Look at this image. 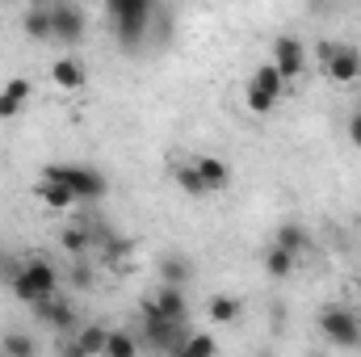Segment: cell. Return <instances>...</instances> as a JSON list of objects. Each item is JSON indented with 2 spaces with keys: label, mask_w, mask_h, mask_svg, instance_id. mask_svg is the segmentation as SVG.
I'll list each match as a JSON object with an SVG mask.
<instances>
[{
  "label": "cell",
  "mask_w": 361,
  "mask_h": 357,
  "mask_svg": "<svg viewBox=\"0 0 361 357\" xmlns=\"http://www.w3.org/2000/svg\"><path fill=\"white\" fill-rule=\"evenodd\" d=\"M101 357H139V341H135L130 332H109L105 353H101Z\"/></svg>",
  "instance_id": "23"
},
{
  "label": "cell",
  "mask_w": 361,
  "mask_h": 357,
  "mask_svg": "<svg viewBox=\"0 0 361 357\" xmlns=\"http://www.w3.org/2000/svg\"><path fill=\"white\" fill-rule=\"evenodd\" d=\"M85 30H89V17H85L80 4H68V0L51 4V38L55 42L76 47V42H85Z\"/></svg>",
  "instance_id": "7"
},
{
  "label": "cell",
  "mask_w": 361,
  "mask_h": 357,
  "mask_svg": "<svg viewBox=\"0 0 361 357\" xmlns=\"http://www.w3.org/2000/svg\"><path fill=\"white\" fill-rule=\"evenodd\" d=\"M189 261L185 257H177V253H164L160 257V277H164V286H180L185 290V282H189Z\"/></svg>",
  "instance_id": "20"
},
{
  "label": "cell",
  "mask_w": 361,
  "mask_h": 357,
  "mask_svg": "<svg viewBox=\"0 0 361 357\" xmlns=\"http://www.w3.org/2000/svg\"><path fill=\"white\" fill-rule=\"evenodd\" d=\"M273 244H277V248H286L290 257H298V253L311 244V236H307V227H302V223H281V227L273 231Z\"/></svg>",
  "instance_id": "16"
},
{
  "label": "cell",
  "mask_w": 361,
  "mask_h": 357,
  "mask_svg": "<svg viewBox=\"0 0 361 357\" xmlns=\"http://www.w3.org/2000/svg\"><path fill=\"white\" fill-rule=\"evenodd\" d=\"M8 290H13V298H21V303H47V298H55L59 294V273L51 261H42V257H30V261H21V265H13L8 273Z\"/></svg>",
  "instance_id": "2"
},
{
  "label": "cell",
  "mask_w": 361,
  "mask_h": 357,
  "mask_svg": "<svg viewBox=\"0 0 361 357\" xmlns=\"http://www.w3.org/2000/svg\"><path fill=\"white\" fill-rule=\"evenodd\" d=\"M240 311H244V303H240L235 294H214V298L206 303V315H210L214 324H235Z\"/></svg>",
  "instance_id": "17"
},
{
  "label": "cell",
  "mask_w": 361,
  "mask_h": 357,
  "mask_svg": "<svg viewBox=\"0 0 361 357\" xmlns=\"http://www.w3.org/2000/svg\"><path fill=\"white\" fill-rule=\"evenodd\" d=\"M63 248L68 253H89V244H92V236H89V227H63Z\"/></svg>",
  "instance_id": "25"
},
{
  "label": "cell",
  "mask_w": 361,
  "mask_h": 357,
  "mask_svg": "<svg viewBox=\"0 0 361 357\" xmlns=\"http://www.w3.org/2000/svg\"><path fill=\"white\" fill-rule=\"evenodd\" d=\"M30 80L25 76H17V80H8L4 89H0V118H13V114H21L25 109V101H30Z\"/></svg>",
  "instance_id": "13"
},
{
  "label": "cell",
  "mask_w": 361,
  "mask_h": 357,
  "mask_svg": "<svg viewBox=\"0 0 361 357\" xmlns=\"http://www.w3.org/2000/svg\"><path fill=\"white\" fill-rule=\"evenodd\" d=\"M269 63L281 72V80H294V76L307 72V47H302L294 34H281V38H273V59Z\"/></svg>",
  "instance_id": "8"
},
{
  "label": "cell",
  "mask_w": 361,
  "mask_h": 357,
  "mask_svg": "<svg viewBox=\"0 0 361 357\" xmlns=\"http://www.w3.org/2000/svg\"><path fill=\"white\" fill-rule=\"evenodd\" d=\"M38 198H42L51 210H72V206H76V198H72V189H68L63 181H38Z\"/></svg>",
  "instance_id": "18"
},
{
  "label": "cell",
  "mask_w": 361,
  "mask_h": 357,
  "mask_svg": "<svg viewBox=\"0 0 361 357\" xmlns=\"http://www.w3.org/2000/svg\"><path fill=\"white\" fill-rule=\"evenodd\" d=\"M0 357H38V341L30 332H4L0 337Z\"/></svg>",
  "instance_id": "19"
},
{
  "label": "cell",
  "mask_w": 361,
  "mask_h": 357,
  "mask_svg": "<svg viewBox=\"0 0 361 357\" xmlns=\"http://www.w3.org/2000/svg\"><path fill=\"white\" fill-rule=\"evenodd\" d=\"M76 341H80L85 357H101L105 353V341H109V328H101V324H85V328L76 332Z\"/></svg>",
  "instance_id": "21"
},
{
  "label": "cell",
  "mask_w": 361,
  "mask_h": 357,
  "mask_svg": "<svg viewBox=\"0 0 361 357\" xmlns=\"http://www.w3.org/2000/svg\"><path fill=\"white\" fill-rule=\"evenodd\" d=\"M169 357H219V341L210 332H189Z\"/></svg>",
  "instance_id": "15"
},
{
  "label": "cell",
  "mask_w": 361,
  "mask_h": 357,
  "mask_svg": "<svg viewBox=\"0 0 361 357\" xmlns=\"http://www.w3.org/2000/svg\"><path fill=\"white\" fill-rule=\"evenodd\" d=\"M315 59H319L324 76L336 80V85H353L361 76V51L353 42H319L315 47Z\"/></svg>",
  "instance_id": "4"
},
{
  "label": "cell",
  "mask_w": 361,
  "mask_h": 357,
  "mask_svg": "<svg viewBox=\"0 0 361 357\" xmlns=\"http://www.w3.org/2000/svg\"><path fill=\"white\" fill-rule=\"evenodd\" d=\"M173 181L180 185V193H189V198H206V185H202V177H197L193 164H177V169H173Z\"/></svg>",
  "instance_id": "22"
},
{
  "label": "cell",
  "mask_w": 361,
  "mask_h": 357,
  "mask_svg": "<svg viewBox=\"0 0 361 357\" xmlns=\"http://www.w3.org/2000/svg\"><path fill=\"white\" fill-rule=\"evenodd\" d=\"M147 303L156 307V315H164L173 324H185V315H189V303H185V290L180 286H160L156 298H147Z\"/></svg>",
  "instance_id": "11"
},
{
  "label": "cell",
  "mask_w": 361,
  "mask_h": 357,
  "mask_svg": "<svg viewBox=\"0 0 361 357\" xmlns=\"http://www.w3.org/2000/svg\"><path fill=\"white\" fill-rule=\"evenodd\" d=\"M156 0H109V21H114V34H118V47L122 51H139L152 34V21H156Z\"/></svg>",
  "instance_id": "1"
},
{
  "label": "cell",
  "mask_w": 361,
  "mask_h": 357,
  "mask_svg": "<svg viewBox=\"0 0 361 357\" xmlns=\"http://www.w3.org/2000/svg\"><path fill=\"white\" fill-rule=\"evenodd\" d=\"M21 30H25L34 42H47V38H51V4H30L25 17H21Z\"/></svg>",
  "instance_id": "14"
},
{
  "label": "cell",
  "mask_w": 361,
  "mask_h": 357,
  "mask_svg": "<svg viewBox=\"0 0 361 357\" xmlns=\"http://www.w3.org/2000/svg\"><path fill=\"white\" fill-rule=\"evenodd\" d=\"M265 273H269V277H290V273H294V257L273 244L269 253H265Z\"/></svg>",
  "instance_id": "24"
},
{
  "label": "cell",
  "mask_w": 361,
  "mask_h": 357,
  "mask_svg": "<svg viewBox=\"0 0 361 357\" xmlns=\"http://www.w3.org/2000/svg\"><path fill=\"white\" fill-rule=\"evenodd\" d=\"M51 80H55L63 92H80L85 85H89V72H85V63H80L76 55H63V59L51 63Z\"/></svg>",
  "instance_id": "10"
},
{
  "label": "cell",
  "mask_w": 361,
  "mask_h": 357,
  "mask_svg": "<svg viewBox=\"0 0 361 357\" xmlns=\"http://www.w3.org/2000/svg\"><path fill=\"white\" fill-rule=\"evenodd\" d=\"M72 282H76L80 290H89V286H92V269L89 265H76V269H72Z\"/></svg>",
  "instance_id": "27"
},
{
  "label": "cell",
  "mask_w": 361,
  "mask_h": 357,
  "mask_svg": "<svg viewBox=\"0 0 361 357\" xmlns=\"http://www.w3.org/2000/svg\"><path fill=\"white\" fill-rule=\"evenodd\" d=\"M281 97H286V80H281V72L273 63H261L244 85V101H248L252 114H273L281 105Z\"/></svg>",
  "instance_id": "5"
},
{
  "label": "cell",
  "mask_w": 361,
  "mask_h": 357,
  "mask_svg": "<svg viewBox=\"0 0 361 357\" xmlns=\"http://www.w3.org/2000/svg\"><path fill=\"white\" fill-rule=\"evenodd\" d=\"M349 143H353V147H361V109L349 118Z\"/></svg>",
  "instance_id": "28"
},
{
  "label": "cell",
  "mask_w": 361,
  "mask_h": 357,
  "mask_svg": "<svg viewBox=\"0 0 361 357\" xmlns=\"http://www.w3.org/2000/svg\"><path fill=\"white\" fill-rule=\"evenodd\" d=\"M193 169H197V177L206 185V193H219V189L231 185V169H227V160H219V156H202V160H193Z\"/></svg>",
  "instance_id": "12"
},
{
  "label": "cell",
  "mask_w": 361,
  "mask_h": 357,
  "mask_svg": "<svg viewBox=\"0 0 361 357\" xmlns=\"http://www.w3.org/2000/svg\"><path fill=\"white\" fill-rule=\"evenodd\" d=\"M257 357H273V353H269V349H261V353H257Z\"/></svg>",
  "instance_id": "29"
},
{
  "label": "cell",
  "mask_w": 361,
  "mask_h": 357,
  "mask_svg": "<svg viewBox=\"0 0 361 357\" xmlns=\"http://www.w3.org/2000/svg\"><path fill=\"white\" fill-rule=\"evenodd\" d=\"M30 311H34V320H38V324H47L51 332H76V311H72V303H68V298H59V294H55V298H47V303H34Z\"/></svg>",
  "instance_id": "9"
},
{
  "label": "cell",
  "mask_w": 361,
  "mask_h": 357,
  "mask_svg": "<svg viewBox=\"0 0 361 357\" xmlns=\"http://www.w3.org/2000/svg\"><path fill=\"white\" fill-rule=\"evenodd\" d=\"M42 181H63L76 202H101L109 193V181L101 177L92 164H47Z\"/></svg>",
  "instance_id": "3"
},
{
  "label": "cell",
  "mask_w": 361,
  "mask_h": 357,
  "mask_svg": "<svg viewBox=\"0 0 361 357\" xmlns=\"http://www.w3.org/2000/svg\"><path fill=\"white\" fill-rule=\"evenodd\" d=\"M319 332H324L328 345H336V349H357L361 345L357 311H349V307H324V315H319Z\"/></svg>",
  "instance_id": "6"
},
{
  "label": "cell",
  "mask_w": 361,
  "mask_h": 357,
  "mask_svg": "<svg viewBox=\"0 0 361 357\" xmlns=\"http://www.w3.org/2000/svg\"><path fill=\"white\" fill-rule=\"evenodd\" d=\"M59 357H85L80 341H76V337H59Z\"/></svg>",
  "instance_id": "26"
}]
</instances>
